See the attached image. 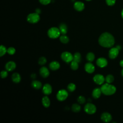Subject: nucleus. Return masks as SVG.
<instances>
[{"instance_id": "nucleus-1", "label": "nucleus", "mask_w": 123, "mask_h": 123, "mask_svg": "<svg viewBox=\"0 0 123 123\" xmlns=\"http://www.w3.org/2000/svg\"><path fill=\"white\" fill-rule=\"evenodd\" d=\"M98 43L102 47L111 48L114 44L115 40L111 34L108 32H105L100 36L98 38Z\"/></svg>"}, {"instance_id": "nucleus-2", "label": "nucleus", "mask_w": 123, "mask_h": 123, "mask_svg": "<svg viewBox=\"0 0 123 123\" xmlns=\"http://www.w3.org/2000/svg\"><path fill=\"white\" fill-rule=\"evenodd\" d=\"M100 89L102 93L106 95H111L115 93L116 90V88L114 86L109 83L103 85Z\"/></svg>"}, {"instance_id": "nucleus-3", "label": "nucleus", "mask_w": 123, "mask_h": 123, "mask_svg": "<svg viewBox=\"0 0 123 123\" xmlns=\"http://www.w3.org/2000/svg\"><path fill=\"white\" fill-rule=\"evenodd\" d=\"M61 32L59 28L56 27H52L49 29L48 31V36L51 38H56L60 35Z\"/></svg>"}, {"instance_id": "nucleus-4", "label": "nucleus", "mask_w": 123, "mask_h": 123, "mask_svg": "<svg viewBox=\"0 0 123 123\" xmlns=\"http://www.w3.org/2000/svg\"><path fill=\"white\" fill-rule=\"evenodd\" d=\"M40 20V16L39 14L37 12L31 13L28 15L27 16V20L28 22L32 24L37 23Z\"/></svg>"}, {"instance_id": "nucleus-5", "label": "nucleus", "mask_w": 123, "mask_h": 123, "mask_svg": "<svg viewBox=\"0 0 123 123\" xmlns=\"http://www.w3.org/2000/svg\"><path fill=\"white\" fill-rule=\"evenodd\" d=\"M84 110L87 113L92 114L96 112L97 109L95 105H94L93 104L88 103L85 106Z\"/></svg>"}, {"instance_id": "nucleus-6", "label": "nucleus", "mask_w": 123, "mask_h": 123, "mask_svg": "<svg viewBox=\"0 0 123 123\" xmlns=\"http://www.w3.org/2000/svg\"><path fill=\"white\" fill-rule=\"evenodd\" d=\"M68 96L67 91L64 89H62L58 91L57 94V98L58 100L62 101L65 100Z\"/></svg>"}, {"instance_id": "nucleus-7", "label": "nucleus", "mask_w": 123, "mask_h": 123, "mask_svg": "<svg viewBox=\"0 0 123 123\" xmlns=\"http://www.w3.org/2000/svg\"><path fill=\"white\" fill-rule=\"evenodd\" d=\"M61 58L65 62H70L73 60L74 57L70 52L66 51L62 53L61 55Z\"/></svg>"}, {"instance_id": "nucleus-8", "label": "nucleus", "mask_w": 123, "mask_h": 123, "mask_svg": "<svg viewBox=\"0 0 123 123\" xmlns=\"http://www.w3.org/2000/svg\"><path fill=\"white\" fill-rule=\"evenodd\" d=\"M105 79L104 78V76L100 74H96L93 77V80L94 82L98 85H101L102 84Z\"/></svg>"}, {"instance_id": "nucleus-9", "label": "nucleus", "mask_w": 123, "mask_h": 123, "mask_svg": "<svg viewBox=\"0 0 123 123\" xmlns=\"http://www.w3.org/2000/svg\"><path fill=\"white\" fill-rule=\"evenodd\" d=\"M119 50L116 47L111 48L109 52V57L112 59H115L118 56L119 54Z\"/></svg>"}, {"instance_id": "nucleus-10", "label": "nucleus", "mask_w": 123, "mask_h": 123, "mask_svg": "<svg viewBox=\"0 0 123 123\" xmlns=\"http://www.w3.org/2000/svg\"><path fill=\"white\" fill-rule=\"evenodd\" d=\"M74 7L75 10L80 12L84 9L85 4L83 2L80 1H75L74 4Z\"/></svg>"}, {"instance_id": "nucleus-11", "label": "nucleus", "mask_w": 123, "mask_h": 123, "mask_svg": "<svg viewBox=\"0 0 123 123\" xmlns=\"http://www.w3.org/2000/svg\"><path fill=\"white\" fill-rule=\"evenodd\" d=\"M96 63L98 66L101 68H103L107 66L108 64V62L105 58L101 57L97 59Z\"/></svg>"}, {"instance_id": "nucleus-12", "label": "nucleus", "mask_w": 123, "mask_h": 123, "mask_svg": "<svg viewBox=\"0 0 123 123\" xmlns=\"http://www.w3.org/2000/svg\"><path fill=\"white\" fill-rule=\"evenodd\" d=\"M101 119L104 122L108 123L111 120L112 117L109 113L103 112L101 115Z\"/></svg>"}, {"instance_id": "nucleus-13", "label": "nucleus", "mask_w": 123, "mask_h": 123, "mask_svg": "<svg viewBox=\"0 0 123 123\" xmlns=\"http://www.w3.org/2000/svg\"><path fill=\"white\" fill-rule=\"evenodd\" d=\"M85 69L86 72L91 74L93 73L95 71V67L92 63L87 62L85 65Z\"/></svg>"}, {"instance_id": "nucleus-14", "label": "nucleus", "mask_w": 123, "mask_h": 123, "mask_svg": "<svg viewBox=\"0 0 123 123\" xmlns=\"http://www.w3.org/2000/svg\"><path fill=\"white\" fill-rule=\"evenodd\" d=\"M42 91L45 95H49L52 92V87L49 84H45L42 88Z\"/></svg>"}, {"instance_id": "nucleus-15", "label": "nucleus", "mask_w": 123, "mask_h": 123, "mask_svg": "<svg viewBox=\"0 0 123 123\" xmlns=\"http://www.w3.org/2000/svg\"><path fill=\"white\" fill-rule=\"evenodd\" d=\"M39 73L41 76H42L44 78H46L47 77L49 74V70L46 67H42L39 70Z\"/></svg>"}, {"instance_id": "nucleus-16", "label": "nucleus", "mask_w": 123, "mask_h": 123, "mask_svg": "<svg viewBox=\"0 0 123 123\" xmlns=\"http://www.w3.org/2000/svg\"><path fill=\"white\" fill-rule=\"evenodd\" d=\"M16 68V64L13 61L8 62L5 65V68L8 71H12Z\"/></svg>"}, {"instance_id": "nucleus-17", "label": "nucleus", "mask_w": 123, "mask_h": 123, "mask_svg": "<svg viewBox=\"0 0 123 123\" xmlns=\"http://www.w3.org/2000/svg\"><path fill=\"white\" fill-rule=\"evenodd\" d=\"M101 90L100 88H95L92 92V96L94 98H98L101 95Z\"/></svg>"}, {"instance_id": "nucleus-18", "label": "nucleus", "mask_w": 123, "mask_h": 123, "mask_svg": "<svg viewBox=\"0 0 123 123\" xmlns=\"http://www.w3.org/2000/svg\"><path fill=\"white\" fill-rule=\"evenodd\" d=\"M60 64L58 62L53 61L49 64V68L52 70H57L60 68Z\"/></svg>"}, {"instance_id": "nucleus-19", "label": "nucleus", "mask_w": 123, "mask_h": 123, "mask_svg": "<svg viewBox=\"0 0 123 123\" xmlns=\"http://www.w3.org/2000/svg\"><path fill=\"white\" fill-rule=\"evenodd\" d=\"M12 79L13 82L18 83L20 82V81L21 80L20 75L17 73H13L12 76Z\"/></svg>"}, {"instance_id": "nucleus-20", "label": "nucleus", "mask_w": 123, "mask_h": 123, "mask_svg": "<svg viewBox=\"0 0 123 123\" xmlns=\"http://www.w3.org/2000/svg\"><path fill=\"white\" fill-rule=\"evenodd\" d=\"M59 29L61 34L62 35H65L67 32V25L64 23H62L59 25Z\"/></svg>"}, {"instance_id": "nucleus-21", "label": "nucleus", "mask_w": 123, "mask_h": 123, "mask_svg": "<svg viewBox=\"0 0 123 123\" xmlns=\"http://www.w3.org/2000/svg\"><path fill=\"white\" fill-rule=\"evenodd\" d=\"M42 103L45 107L48 108L49 106L50 102L49 98L47 96H45L42 99Z\"/></svg>"}, {"instance_id": "nucleus-22", "label": "nucleus", "mask_w": 123, "mask_h": 123, "mask_svg": "<svg viewBox=\"0 0 123 123\" xmlns=\"http://www.w3.org/2000/svg\"><path fill=\"white\" fill-rule=\"evenodd\" d=\"M32 86L37 89H40L42 87V84L41 83L37 80H34L31 83Z\"/></svg>"}, {"instance_id": "nucleus-23", "label": "nucleus", "mask_w": 123, "mask_h": 123, "mask_svg": "<svg viewBox=\"0 0 123 123\" xmlns=\"http://www.w3.org/2000/svg\"><path fill=\"white\" fill-rule=\"evenodd\" d=\"M71 108H72V111H73L74 112H79L81 110L80 106L79 104H76V103H74L73 105H72Z\"/></svg>"}, {"instance_id": "nucleus-24", "label": "nucleus", "mask_w": 123, "mask_h": 123, "mask_svg": "<svg viewBox=\"0 0 123 123\" xmlns=\"http://www.w3.org/2000/svg\"><path fill=\"white\" fill-rule=\"evenodd\" d=\"M60 40L61 42H62V43L66 44L69 42V37L67 36H66V35H62L60 37Z\"/></svg>"}, {"instance_id": "nucleus-25", "label": "nucleus", "mask_w": 123, "mask_h": 123, "mask_svg": "<svg viewBox=\"0 0 123 123\" xmlns=\"http://www.w3.org/2000/svg\"><path fill=\"white\" fill-rule=\"evenodd\" d=\"M86 59L88 61L91 62L94 61L95 59V55L92 52H89L86 55Z\"/></svg>"}, {"instance_id": "nucleus-26", "label": "nucleus", "mask_w": 123, "mask_h": 123, "mask_svg": "<svg viewBox=\"0 0 123 123\" xmlns=\"http://www.w3.org/2000/svg\"><path fill=\"white\" fill-rule=\"evenodd\" d=\"M71 68H72V69H73V70H76L78 69V62L73 60L71 62Z\"/></svg>"}, {"instance_id": "nucleus-27", "label": "nucleus", "mask_w": 123, "mask_h": 123, "mask_svg": "<svg viewBox=\"0 0 123 123\" xmlns=\"http://www.w3.org/2000/svg\"><path fill=\"white\" fill-rule=\"evenodd\" d=\"M105 81L107 83L110 84L113 82L114 81V77L111 74H108L106 76L105 78Z\"/></svg>"}, {"instance_id": "nucleus-28", "label": "nucleus", "mask_w": 123, "mask_h": 123, "mask_svg": "<svg viewBox=\"0 0 123 123\" xmlns=\"http://www.w3.org/2000/svg\"><path fill=\"white\" fill-rule=\"evenodd\" d=\"M73 60L78 62V63L81 61V54L79 52H76L74 54Z\"/></svg>"}, {"instance_id": "nucleus-29", "label": "nucleus", "mask_w": 123, "mask_h": 123, "mask_svg": "<svg viewBox=\"0 0 123 123\" xmlns=\"http://www.w3.org/2000/svg\"><path fill=\"white\" fill-rule=\"evenodd\" d=\"M76 88L75 85L73 83L69 84L67 86V89L70 92L74 91Z\"/></svg>"}, {"instance_id": "nucleus-30", "label": "nucleus", "mask_w": 123, "mask_h": 123, "mask_svg": "<svg viewBox=\"0 0 123 123\" xmlns=\"http://www.w3.org/2000/svg\"><path fill=\"white\" fill-rule=\"evenodd\" d=\"M6 52H7V49H6V48L3 45H1L0 48V56L1 57L4 55Z\"/></svg>"}, {"instance_id": "nucleus-31", "label": "nucleus", "mask_w": 123, "mask_h": 123, "mask_svg": "<svg viewBox=\"0 0 123 123\" xmlns=\"http://www.w3.org/2000/svg\"><path fill=\"white\" fill-rule=\"evenodd\" d=\"M47 62V59L44 57H40L38 60V63L40 65H44Z\"/></svg>"}, {"instance_id": "nucleus-32", "label": "nucleus", "mask_w": 123, "mask_h": 123, "mask_svg": "<svg viewBox=\"0 0 123 123\" xmlns=\"http://www.w3.org/2000/svg\"><path fill=\"white\" fill-rule=\"evenodd\" d=\"M77 101L80 104H83L86 101L85 98L83 96H80L77 98Z\"/></svg>"}, {"instance_id": "nucleus-33", "label": "nucleus", "mask_w": 123, "mask_h": 123, "mask_svg": "<svg viewBox=\"0 0 123 123\" xmlns=\"http://www.w3.org/2000/svg\"><path fill=\"white\" fill-rule=\"evenodd\" d=\"M7 52L10 55H13L15 52V49L13 47H10L7 49Z\"/></svg>"}, {"instance_id": "nucleus-34", "label": "nucleus", "mask_w": 123, "mask_h": 123, "mask_svg": "<svg viewBox=\"0 0 123 123\" xmlns=\"http://www.w3.org/2000/svg\"><path fill=\"white\" fill-rule=\"evenodd\" d=\"M105 0L108 6H110L114 5L116 2V0Z\"/></svg>"}, {"instance_id": "nucleus-35", "label": "nucleus", "mask_w": 123, "mask_h": 123, "mask_svg": "<svg viewBox=\"0 0 123 123\" xmlns=\"http://www.w3.org/2000/svg\"><path fill=\"white\" fill-rule=\"evenodd\" d=\"M51 0H39L40 3L43 5H48L51 2Z\"/></svg>"}, {"instance_id": "nucleus-36", "label": "nucleus", "mask_w": 123, "mask_h": 123, "mask_svg": "<svg viewBox=\"0 0 123 123\" xmlns=\"http://www.w3.org/2000/svg\"><path fill=\"white\" fill-rule=\"evenodd\" d=\"M0 75H1V78H4L6 77L8 75V73L6 71H2L0 73Z\"/></svg>"}, {"instance_id": "nucleus-37", "label": "nucleus", "mask_w": 123, "mask_h": 123, "mask_svg": "<svg viewBox=\"0 0 123 123\" xmlns=\"http://www.w3.org/2000/svg\"><path fill=\"white\" fill-rule=\"evenodd\" d=\"M36 12H37L38 14H39L41 12V11L39 9H37L36 10Z\"/></svg>"}, {"instance_id": "nucleus-38", "label": "nucleus", "mask_w": 123, "mask_h": 123, "mask_svg": "<svg viewBox=\"0 0 123 123\" xmlns=\"http://www.w3.org/2000/svg\"><path fill=\"white\" fill-rule=\"evenodd\" d=\"M120 65L121 67H123V60H121L120 62Z\"/></svg>"}, {"instance_id": "nucleus-39", "label": "nucleus", "mask_w": 123, "mask_h": 123, "mask_svg": "<svg viewBox=\"0 0 123 123\" xmlns=\"http://www.w3.org/2000/svg\"><path fill=\"white\" fill-rule=\"evenodd\" d=\"M31 77L32 78H35L36 77V75L35 74H33L32 75H31Z\"/></svg>"}, {"instance_id": "nucleus-40", "label": "nucleus", "mask_w": 123, "mask_h": 123, "mask_svg": "<svg viewBox=\"0 0 123 123\" xmlns=\"http://www.w3.org/2000/svg\"><path fill=\"white\" fill-rule=\"evenodd\" d=\"M119 50H120V49H121V46H119V45H118V46H117L116 47Z\"/></svg>"}, {"instance_id": "nucleus-41", "label": "nucleus", "mask_w": 123, "mask_h": 123, "mask_svg": "<svg viewBox=\"0 0 123 123\" xmlns=\"http://www.w3.org/2000/svg\"><path fill=\"white\" fill-rule=\"evenodd\" d=\"M121 16H122V18H123V9L122 10V12H121Z\"/></svg>"}, {"instance_id": "nucleus-42", "label": "nucleus", "mask_w": 123, "mask_h": 123, "mask_svg": "<svg viewBox=\"0 0 123 123\" xmlns=\"http://www.w3.org/2000/svg\"><path fill=\"white\" fill-rule=\"evenodd\" d=\"M121 74H122V76H123V69L122 70V71H121Z\"/></svg>"}, {"instance_id": "nucleus-43", "label": "nucleus", "mask_w": 123, "mask_h": 123, "mask_svg": "<svg viewBox=\"0 0 123 123\" xmlns=\"http://www.w3.org/2000/svg\"><path fill=\"white\" fill-rule=\"evenodd\" d=\"M86 0V1H90L91 0Z\"/></svg>"}]
</instances>
